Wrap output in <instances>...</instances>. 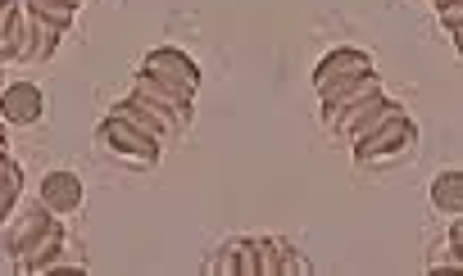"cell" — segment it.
I'll use <instances>...</instances> for the list:
<instances>
[{
	"label": "cell",
	"mask_w": 463,
	"mask_h": 276,
	"mask_svg": "<svg viewBox=\"0 0 463 276\" xmlns=\"http://www.w3.org/2000/svg\"><path fill=\"white\" fill-rule=\"evenodd\" d=\"M69 240V231H64V217H55L42 199H33V204H14L10 208V217L0 222V244H5V253L19 262V271H37V262L46 258V253H55L60 244Z\"/></svg>",
	"instance_id": "cell-1"
},
{
	"label": "cell",
	"mask_w": 463,
	"mask_h": 276,
	"mask_svg": "<svg viewBox=\"0 0 463 276\" xmlns=\"http://www.w3.org/2000/svg\"><path fill=\"white\" fill-rule=\"evenodd\" d=\"M354 163L359 168H395V163H409L418 154V123L400 109H391L373 132H364L354 145H350Z\"/></svg>",
	"instance_id": "cell-2"
},
{
	"label": "cell",
	"mask_w": 463,
	"mask_h": 276,
	"mask_svg": "<svg viewBox=\"0 0 463 276\" xmlns=\"http://www.w3.org/2000/svg\"><path fill=\"white\" fill-rule=\"evenodd\" d=\"M96 145L105 154H114L118 163H132V168H155L164 159V145L159 141H150L146 132H137L132 123H123L114 114H105V123L96 127Z\"/></svg>",
	"instance_id": "cell-3"
},
{
	"label": "cell",
	"mask_w": 463,
	"mask_h": 276,
	"mask_svg": "<svg viewBox=\"0 0 463 276\" xmlns=\"http://www.w3.org/2000/svg\"><path fill=\"white\" fill-rule=\"evenodd\" d=\"M132 96H141L146 105H155L182 136H186V127L195 123V96H186V91H177V87H168V82H159V78H150V73H132Z\"/></svg>",
	"instance_id": "cell-4"
},
{
	"label": "cell",
	"mask_w": 463,
	"mask_h": 276,
	"mask_svg": "<svg viewBox=\"0 0 463 276\" xmlns=\"http://www.w3.org/2000/svg\"><path fill=\"white\" fill-rule=\"evenodd\" d=\"M141 73H150V78H159V82H168V87H177L186 96L200 91V64L186 51H177V46H155L141 60Z\"/></svg>",
	"instance_id": "cell-5"
},
{
	"label": "cell",
	"mask_w": 463,
	"mask_h": 276,
	"mask_svg": "<svg viewBox=\"0 0 463 276\" xmlns=\"http://www.w3.org/2000/svg\"><path fill=\"white\" fill-rule=\"evenodd\" d=\"M109 114H114V118H123V123H132L137 132H146V136H150V141H159L164 150L182 141V132H177V127L155 109V105H146V100H141V96H132V91H128L123 100H114V109H109Z\"/></svg>",
	"instance_id": "cell-6"
},
{
	"label": "cell",
	"mask_w": 463,
	"mask_h": 276,
	"mask_svg": "<svg viewBox=\"0 0 463 276\" xmlns=\"http://www.w3.org/2000/svg\"><path fill=\"white\" fill-rule=\"evenodd\" d=\"M46 114V96L37 82H5L0 91V123L5 127H33Z\"/></svg>",
	"instance_id": "cell-7"
},
{
	"label": "cell",
	"mask_w": 463,
	"mask_h": 276,
	"mask_svg": "<svg viewBox=\"0 0 463 276\" xmlns=\"http://www.w3.org/2000/svg\"><path fill=\"white\" fill-rule=\"evenodd\" d=\"M359 73H377L373 55H368V51H354V46H336L332 55L318 60V69H314V91L323 96L327 87L350 82V78H359Z\"/></svg>",
	"instance_id": "cell-8"
},
{
	"label": "cell",
	"mask_w": 463,
	"mask_h": 276,
	"mask_svg": "<svg viewBox=\"0 0 463 276\" xmlns=\"http://www.w3.org/2000/svg\"><path fill=\"white\" fill-rule=\"evenodd\" d=\"M382 91V78L377 73H359V78H350V82H336V87H327L318 100H323V109H318V118H323V127L332 132L336 127V118L345 114V109H354L359 100H368V96H377Z\"/></svg>",
	"instance_id": "cell-9"
},
{
	"label": "cell",
	"mask_w": 463,
	"mask_h": 276,
	"mask_svg": "<svg viewBox=\"0 0 463 276\" xmlns=\"http://www.w3.org/2000/svg\"><path fill=\"white\" fill-rule=\"evenodd\" d=\"M391 109H400V100H391L386 91H377V96H368V100H359L354 109H345L341 118H336V127H332V136L341 141V145H354L364 132H373Z\"/></svg>",
	"instance_id": "cell-10"
},
{
	"label": "cell",
	"mask_w": 463,
	"mask_h": 276,
	"mask_svg": "<svg viewBox=\"0 0 463 276\" xmlns=\"http://www.w3.org/2000/svg\"><path fill=\"white\" fill-rule=\"evenodd\" d=\"M209 276H260V240L255 235H237L222 240L213 249V258L204 262Z\"/></svg>",
	"instance_id": "cell-11"
},
{
	"label": "cell",
	"mask_w": 463,
	"mask_h": 276,
	"mask_svg": "<svg viewBox=\"0 0 463 276\" xmlns=\"http://www.w3.org/2000/svg\"><path fill=\"white\" fill-rule=\"evenodd\" d=\"M55 217H69V213H78L82 208V199H87V186L78 181V172H69V168H55V172H46L42 177V195H37Z\"/></svg>",
	"instance_id": "cell-12"
},
{
	"label": "cell",
	"mask_w": 463,
	"mask_h": 276,
	"mask_svg": "<svg viewBox=\"0 0 463 276\" xmlns=\"http://www.w3.org/2000/svg\"><path fill=\"white\" fill-rule=\"evenodd\" d=\"M431 204H436L440 217H458L463 213V172L458 168H449V172H440L431 181Z\"/></svg>",
	"instance_id": "cell-13"
},
{
	"label": "cell",
	"mask_w": 463,
	"mask_h": 276,
	"mask_svg": "<svg viewBox=\"0 0 463 276\" xmlns=\"http://www.w3.org/2000/svg\"><path fill=\"white\" fill-rule=\"evenodd\" d=\"M19 10H24L28 19H42V23L60 28V32H69V28H73V19H78V10H73V5H64V0H19Z\"/></svg>",
	"instance_id": "cell-14"
},
{
	"label": "cell",
	"mask_w": 463,
	"mask_h": 276,
	"mask_svg": "<svg viewBox=\"0 0 463 276\" xmlns=\"http://www.w3.org/2000/svg\"><path fill=\"white\" fill-rule=\"evenodd\" d=\"M19 195H24V168L5 154V159H0V222L10 217V208L19 204Z\"/></svg>",
	"instance_id": "cell-15"
},
{
	"label": "cell",
	"mask_w": 463,
	"mask_h": 276,
	"mask_svg": "<svg viewBox=\"0 0 463 276\" xmlns=\"http://www.w3.org/2000/svg\"><path fill=\"white\" fill-rule=\"evenodd\" d=\"M46 271H87V258H82V249H73V244L64 240L55 253H46V258L37 262L33 276H46Z\"/></svg>",
	"instance_id": "cell-16"
},
{
	"label": "cell",
	"mask_w": 463,
	"mask_h": 276,
	"mask_svg": "<svg viewBox=\"0 0 463 276\" xmlns=\"http://www.w3.org/2000/svg\"><path fill=\"white\" fill-rule=\"evenodd\" d=\"M273 244V267H278V276H291V271H309V258L291 244V240H269Z\"/></svg>",
	"instance_id": "cell-17"
},
{
	"label": "cell",
	"mask_w": 463,
	"mask_h": 276,
	"mask_svg": "<svg viewBox=\"0 0 463 276\" xmlns=\"http://www.w3.org/2000/svg\"><path fill=\"white\" fill-rule=\"evenodd\" d=\"M436 14H440V23H445L449 41L458 46V37H463V0H449V5H440Z\"/></svg>",
	"instance_id": "cell-18"
},
{
	"label": "cell",
	"mask_w": 463,
	"mask_h": 276,
	"mask_svg": "<svg viewBox=\"0 0 463 276\" xmlns=\"http://www.w3.org/2000/svg\"><path fill=\"white\" fill-rule=\"evenodd\" d=\"M19 19V0H0V37L10 32V23Z\"/></svg>",
	"instance_id": "cell-19"
},
{
	"label": "cell",
	"mask_w": 463,
	"mask_h": 276,
	"mask_svg": "<svg viewBox=\"0 0 463 276\" xmlns=\"http://www.w3.org/2000/svg\"><path fill=\"white\" fill-rule=\"evenodd\" d=\"M427 5H431V10H440V5H449V0H427Z\"/></svg>",
	"instance_id": "cell-20"
},
{
	"label": "cell",
	"mask_w": 463,
	"mask_h": 276,
	"mask_svg": "<svg viewBox=\"0 0 463 276\" xmlns=\"http://www.w3.org/2000/svg\"><path fill=\"white\" fill-rule=\"evenodd\" d=\"M64 5H73V10H82V5H87V0H64Z\"/></svg>",
	"instance_id": "cell-21"
},
{
	"label": "cell",
	"mask_w": 463,
	"mask_h": 276,
	"mask_svg": "<svg viewBox=\"0 0 463 276\" xmlns=\"http://www.w3.org/2000/svg\"><path fill=\"white\" fill-rule=\"evenodd\" d=\"M0 145H10V141H5V123H0Z\"/></svg>",
	"instance_id": "cell-22"
},
{
	"label": "cell",
	"mask_w": 463,
	"mask_h": 276,
	"mask_svg": "<svg viewBox=\"0 0 463 276\" xmlns=\"http://www.w3.org/2000/svg\"><path fill=\"white\" fill-rule=\"evenodd\" d=\"M0 91H5V69H0Z\"/></svg>",
	"instance_id": "cell-23"
},
{
	"label": "cell",
	"mask_w": 463,
	"mask_h": 276,
	"mask_svg": "<svg viewBox=\"0 0 463 276\" xmlns=\"http://www.w3.org/2000/svg\"><path fill=\"white\" fill-rule=\"evenodd\" d=\"M5 154H10V145H0V159H5Z\"/></svg>",
	"instance_id": "cell-24"
}]
</instances>
